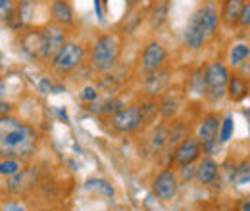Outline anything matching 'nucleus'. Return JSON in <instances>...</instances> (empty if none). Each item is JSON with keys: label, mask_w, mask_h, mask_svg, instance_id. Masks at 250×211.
Instances as JSON below:
<instances>
[{"label": "nucleus", "mask_w": 250, "mask_h": 211, "mask_svg": "<svg viewBox=\"0 0 250 211\" xmlns=\"http://www.w3.org/2000/svg\"><path fill=\"white\" fill-rule=\"evenodd\" d=\"M37 148V133L31 125L12 115H0V157H27Z\"/></svg>", "instance_id": "nucleus-1"}, {"label": "nucleus", "mask_w": 250, "mask_h": 211, "mask_svg": "<svg viewBox=\"0 0 250 211\" xmlns=\"http://www.w3.org/2000/svg\"><path fill=\"white\" fill-rule=\"evenodd\" d=\"M120 56V38L116 35H102L91 50V65L96 71H108Z\"/></svg>", "instance_id": "nucleus-2"}, {"label": "nucleus", "mask_w": 250, "mask_h": 211, "mask_svg": "<svg viewBox=\"0 0 250 211\" xmlns=\"http://www.w3.org/2000/svg\"><path fill=\"white\" fill-rule=\"evenodd\" d=\"M206 94L212 100H219L227 92V83H229V71L221 61H212L206 69Z\"/></svg>", "instance_id": "nucleus-3"}, {"label": "nucleus", "mask_w": 250, "mask_h": 211, "mask_svg": "<svg viewBox=\"0 0 250 211\" xmlns=\"http://www.w3.org/2000/svg\"><path fill=\"white\" fill-rule=\"evenodd\" d=\"M145 119H146V114L143 106H127L112 115V127L120 133H131L139 129L145 123Z\"/></svg>", "instance_id": "nucleus-4"}, {"label": "nucleus", "mask_w": 250, "mask_h": 211, "mask_svg": "<svg viewBox=\"0 0 250 211\" xmlns=\"http://www.w3.org/2000/svg\"><path fill=\"white\" fill-rule=\"evenodd\" d=\"M83 56H85V50L75 44V42H67L62 46V50L56 54V58L52 60V65L58 73H67L71 69H75L81 61H83Z\"/></svg>", "instance_id": "nucleus-5"}, {"label": "nucleus", "mask_w": 250, "mask_h": 211, "mask_svg": "<svg viewBox=\"0 0 250 211\" xmlns=\"http://www.w3.org/2000/svg\"><path fill=\"white\" fill-rule=\"evenodd\" d=\"M42 33H44V60H54L65 44V35L60 25H46Z\"/></svg>", "instance_id": "nucleus-6"}, {"label": "nucleus", "mask_w": 250, "mask_h": 211, "mask_svg": "<svg viewBox=\"0 0 250 211\" xmlns=\"http://www.w3.org/2000/svg\"><path fill=\"white\" fill-rule=\"evenodd\" d=\"M166 56H167V52L160 42H150L143 52V60H141L143 71L150 73L154 69H160V65L166 61Z\"/></svg>", "instance_id": "nucleus-7"}, {"label": "nucleus", "mask_w": 250, "mask_h": 211, "mask_svg": "<svg viewBox=\"0 0 250 211\" xmlns=\"http://www.w3.org/2000/svg\"><path fill=\"white\" fill-rule=\"evenodd\" d=\"M177 192V179L173 171H162L154 179V194L160 200H171Z\"/></svg>", "instance_id": "nucleus-8"}, {"label": "nucleus", "mask_w": 250, "mask_h": 211, "mask_svg": "<svg viewBox=\"0 0 250 211\" xmlns=\"http://www.w3.org/2000/svg\"><path fill=\"white\" fill-rule=\"evenodd\" d=\"M21 48L31 58H44V33L42 31H27L21 37Z\"/></svg>", "instance_id": "nucleus-9"}, {"label": "nucleus", "mask_w": 250, "mask_h": 211, "mask_svg": "<svg viewBox=\"0 0 250 211\" xmlns=\"http://www.w3.org/2000/svg\"><path fill=\"white\" fill-rule=\"evenodd\" d=\"M196 16H198L200 27L206 33V37H208V35H214V31H216V27H218V23H219V12H218V8H216V4H214V2L204 4V6L196 12Z\"/></svg>", "instance_id": "nucleus-10"}, {"label": "nucleus", "mask_w": 250, "mask_h": 211, "mask_svg": "<svg viewBox=\"0 0 250 211\" xmlns=\"http://www.w3.org/2000/svg\"><path fill=\"white\" fill-rule=\"evenodd\" d=\"M198 155H200V140L187 136L185 140H181V144L175 150V161L185 165V163H192Z\"/></svg>", "instance_id": "nucleus-11"}, {"label": "nucleus", "mask_w": 250, "mask_h": 211, "mask_svg": "<svg viewBox=\"0 0 250 211\" xmlns=\"http://www.w3.org/2000/svg\"><path fill=\"white\" fill-rule=\"evenodd\" d=\"M169 85V73L164 71V69H154L150 73H146V79H145V91L148 92L150 96H156L167 89Z\"/></svg>", "instance_id": "nucleus-12"}, {"label": "nucleus", "mask_w": 250, "mask_h": 211, "mask_svg": "<svg viewBox=\"0 0 250 211\" xmlns=\"http://www.w3.org/2000/svg\"><path fill=\"white\" fill-rule=\"evenodd\" d=\"M35 177H37V171L35 169H21L20 173H16V175H12L8 179L6 186H8L10 192L18 194V192H23L29 186H33L35 184Z\"/></svg>", "instance_id": "nucleus-13"}, {"label": "nucleus", "mask_w": 250, "mask_h": 211, "mask_svg": "<svg viewBox=\"0 0 250 211\" xmlns=\"http://www.w3.org/2000/svg\"><path fill=\"white\" fill-rule=\"evenodd\" d=\"M204 38H206V33L200 27L198 16L194 12L192 18H190V21H188L187 29H185V44H187L188 48H194L196 50V48H200L204 44Z\"/></svg>", "instance_id": "nucleus-14"}, {"label": "nucleus", "mask_w": 250, "mask_h": 211, "mask_svg": "<svg viewBox=\"0 0 250 211\" xmlns=\"http://www.w3.org/2000/svg\"><path fill=\"white\" fill-rule=\"evenodd\" d=\"M50 16L58 25H71L73 23V10L65 0H54L52 2Z\"/></svg>", "instance_id": "nucleus-15"}, {"label": "nucleus", "mask_w": 250, "mask_h": 211, "mask_svg": "<svg viewBox=\"0 0 250 211\" xmlns=\"http://www.w3.org/2000/svg\"><path fill=\"white\" fill-rule=\"evenodd\" d=\"M218 177V163L212 157H204L196 167V179L202 184H210Z\"/></svg>", "instance_id": "nucleus-16"}, {"label": "nucleus", "mask_w": 250, "mask_h": 211, "mask_svg": "<svg viewBox=\"0 0 250 211\" xmlns=\"http://www.w3.org/2000/svg\"><path fill=\"white\" fill-rule=\"evenodd\" d=\"M243 8H245V0H225L223 12H221L223 21H225L227 25H235V23H239L241 14H243Z\"/></svg>", "instance_id": "nucleus-17"}, {"label": "nucleus", "mask_w": 250, "mask_h": 211, "mask_svg": "<svg viewBox=\"0 0 250 211\" xmlns=\"http://www.w3.org/2000/svg\"><path fill=\"white\" fill-rule=\"evenodd\" d=\"M218 131H219V119L216 115H208L206 119H202L200 127H198V138H200V142L214 140L218 136Z\"/></svg>", "instance_id": "nucleus-18"}, {"label": "nucleus", "mask_w": 250, "mask_h": 211, "mask_svg": "<svg viewBox=\"0 0 250 211\" xmlns=\"http://www.w3.org/2000/svg\"><path fill=\"white\" fill-rule=\"evenodd\" d=\"M167 10H169V4L167 0H158L152 8V14H150V27L158 29L164 25V21L167 19Z\"/></svg>", "instance_id": "nucleus-19"}, {"label": "nucleus", "mask_w": 250, "mask_h": 211, "mask_svg": "<svg viewBox=\"0 0 250 211\" xmlns=\"http://www.w3.org/2000/svg\"><path fill=\"white\" fill-rule=\"evenodd\" d=\"M227 92H229V98L235 100V102H241L243 98H247V85L243 79L239 77H229V83H227Z\"/></svg>", "instance_id": "nucleus-20"}, {"label": "nucleus", "mask_w": 250, "mask_h": 211, "mask_svg": "<svg viewBox=\"0 0 250 211\" xmlns=\"http://www.w3.org/2000/svg\"><path fill=\"white\" fill-rule=\"evenodd\" d=\"M89 110L94 112V114H112V112L116 114L118 110H122V104L118 100H112V98H106L102 102H98V98H96L93 104L89 106Z\"/></svg>", "instance_id": "nucleus-21"}, {"label": "nucleus", "mask_w": 250, "mask_h": 211, "mask_svg": "<svg viewBox=\"0 0 250 211\" xmlns=\"http://www.w3.org/2000/svg\"><path fill=\"white\" fill-rule=\"evenodd\" d=\"M85 190H91V192L108 196V198L114 196V186L108 181H104V179H89V181L85 182Z\"/></svg>", "instance_id": "nucleus-22"}, {"label": "nucleus", "mask_w": 250, "mask_h": 211, "mask_svg": "<svg viewBox=\"0 0 250 211\" xmlns=\"http://www.w3.org/2000/svg\"><path fill=\"white\" fill-rule=\"evenodd\" d=\"M177 110H179V100H177L175 96H166V98L162 100V106H160L162 117L169 119V117H173V115L177 114Z\"/></svg>", "instance_id": "nucleus-23"}, {"label": "nucleus", "mask_w": 250, "mask_h": 211, "mask_svg": "<svg viewBox=\"0 0 250 211\" xmlns=\"http://www.w3.org/2000/svg\"><path fill=\"white\" fill-rule=\"evenodd\" d=\"M20 171H21V161L20 159H16V157H4L0 161V175L12 177V175H16Z\"/></svg>", "instance_id": "nucleus-24"}, {"label": "nucleus", "mask_w": 250, "mask_h": 211, "mask_svg": "<svg viewBox=\"0 0 250 211\" xmlns=\"http://www.w3.org/2000/svg\"><path fill=\"white\" fill-rule=\"evenodd\" d=\"M233 182L239 184V186L249 184L250 182V161H243V163L235 169V173H233Z\"/></svg>", "instance_id": "nucleus-25"}, {"label": "nucleus", "mask_w": 250, "mask_h": 211, "mask_svg": "<svg viewBox=\"0 0 250 211\" xmlns=\"http://www.w3.org/2000/svg\"><path fill=\"white\" fill-rule=\"evenodd\" d=\"M16 18V2L14 0H0V21L10 23Z\"/></svg>", "instance_id": "nucleus-26"}, {"label": "nucleus", "mask_w": 250, "mask_h": 211, "mask_svg": "<svg viewBox=\"0 0 250 211\" xmlns=\"http://www.w3.org/2000/svg\"><path fill=\"white\" fill-rule=\"evenodd\" d=\"M249 54H250V48L247 44H235L233 50H231V63L233 65L243 63V61L249 58Z\"/></svg>", "instance_id": "nucleus-27"}, {"label": "nucleus", "mask_w": 250, "mask_h": 211, "mask_svg": "<svg viewBox=\"0 0 250 211\" xmlns=\"http://www.w3.org/2000/svg\"><path fill=\"white\" fill-rule=\"evenodd\" d=\"M190 89L194 94H204L206 92V75H204V69L196 71L190 79Z\"/></svg>", "instance_id": "nucleus-28"}, {"label": "nucleus", "mask_w": 250, "mask_h": 211, "mask_svg": "<svg viewBox=\"0 0 250 211\" xmlns=\"http://www.w3.org/2000/svg\"><path fill=\"white\" fill-rule=\"evenodd\" d=\"M167 140H169L167 127H160V129H156L154 134H152V138H150V142H152V150H160Z\"/></svg>", "instance_id": "nucleus-29"}, {"label": "nucleus", "mask_w": 250, "mask_h": 211, "mask_svg": "<svg viewBox=\"0 0 250 211\" xmlns=\"http://www.w3.org/2000/svg\"><path fill=\"white\" fill-rule=\"evenodd\" d=\"M231 133H233V119L225 117V119L221 121V127H219V140L227 142L231 138Z\"/></svg>", "instance_id": "nucleus-30"}, {"label": "nucleus", "mask_w": 250, "mask_h": 211, "mask_svg": "<svg viewBox=\"0 0 250 211\" xmlns=\"http://www.w3.org/2000/svg\"><path fill=\"white\" fill-rule=\"evenodd\" d=\"M39 91L42 92V94H50V92H58V91H62V89H60V87H54V83H52L48 77H42L41 83H39Z\"/></svg>", "instance_id": "nucleus-31"}, {"label": "nucleus", "mask_w": 250, "mask_h": 211, "mask_svg": "<svg viewBox=\"0 0 250 211\" xmlns=\"http://www.w3.org/2000/svg\"><path fill=\"white\" fill-rule=\"evenodd\" d=\"M98 98V91L94 87H85L83 92H81V100L83 102H94Z\"/></svg>", "instance_id": "nucleus-32"}, {"label": "nucleus", "mask_w": 250, "mask_h": 211, "mask_svg": "<svg viewBox=\"0 0 250 211\" xmlns=\"http://www.w3.org/2000/svg\"><path fill=\"white\" fill-rule=\"evenodd\" d=\"M239 23L243 27H250V2H245V8H243V14H241Z\"/></svg>", "instance_id": "nucleus-33"}, {"label": "nucleus", "mask_w": 250, "mask_h": 211, "mask_svg": "<svg viewBox=\"0 0 250 211\" xmlns=\"http://www.w3.org/2000/svg\"><path fill=\"white\" fill-rule=\"evenodd\" d=\"M181 175H183L185 181L192 179V177H196V169L192 167V163H185V165H181Z\"/></svg>", "instance_id": "nucleus-34"}, {"label": "nucleus", "mask_w": 250, "mask_h": 211, "mask_svg": "<svg viewBox=\"0 0 250 211\" xmlns=\"http://www.w3.org/2000/svg\"><path fill=\"white\" fill-rule=\"evenodd\" d=\"M2 211H25V208L21 206V204H18V202H10V204H6Z\"/></svg>", "instance_id": "nucleus-35"}, {"label": "nucleus", "mask_w": 250, "mask_h": 211, "mask_svg": "<svg viewBox=\"0 0 250 211\" xmlns=\"http://www.w3.org/2000/svg\"><path fill=\"white\" fill-rule=\"evenodd\" d=\"M241 211H250V198H245L241 202Z\"/></svg>", "instance_id": "nucleus-36"}, {"label": "nucleus", "mask_w": 250, "mask_h": 211, "mask_svg": "<svg viewBox=\"0 0 250 211\" xmlns=\"http://www.w3.org/2000/svg\"><path fill=\"white\" fill-rule=\"evenodd\" d=\"M8 110H10V104H6L4 100H0V115H4Z\"/></svg>", "instance_id": "nucleus-37"}, {"label": "nucleus", "mask_w": 250, "mask_h": 211, "mask_svg": "<svg viewBox=\"0 0 250 211\" xmlns=\"http://www.w3.org/2000/svg\"><path fill=\"white\" fill-rule=\"evenodd\" d=\"M94 10H96V16L102 18V8H100V0H94Z\"/></svg>", "instance_id": "nucleus-38"}, {"label": "nucleus", "mask_w": 250, "mask_h": 211, "mask_svg": "<svg viewBox=\"0 0 250 211\" xmlns=\"http://www.w3.org/2000/svg\"><path fill=\"white\" fill-rule=\"evenodd\" d=\"M2 94H4V83L0 81V96H2Z\"/></svg>", "instance_id": "nucleus-39"}, {"label": "nucleus", "mask_w": 250, "mask_h": 211, "mask_svg": "<svg viewBox=\"0 0 250 211\" xmlns=\"http://www.w3.org/2000/svg\"><path fill=\"white\" fill-rule=\"evenodd\" d=\"M135 2H137V0H129V4H131V6H133V4H135Z\"/></svg>", "instance_id": "nucleus-40"}]
</instances>
